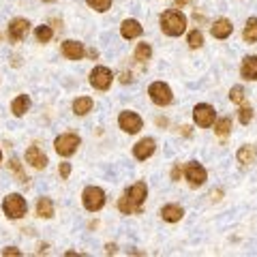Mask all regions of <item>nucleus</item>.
Returning <instances> with one entry per match:
<instances>
[{
	"label": "nucleus",
	"mask_w": 257,
	"mask_h": 257,
	"mask_svg": "<svg viewBox=\"0 0 257 257\" xmlns=\"http://www.w3.org/2000/svg\"><path fill=\"white\" fill-rule=\"evenodd\" d=\"M82 199H84L86 210L96 212L103 208V204H105V193H103V189H99V187H86Z\"/></svg>",
	"instance_id": "5"
},
{
	"label": "nucleus",
	"mask_w": 257,
	"mask_h": 257,
	"mask_svg": "<svg viewBox=\"0 0 257 257\" xmlns=\"http://www.w3.org/2000/svg\"><path fill=\"white\" fill-rule=\"evenodd\" d=\"M26 161L35 167V170H43V167L47 165V157H45V152L39 148V146H30L26 150Z\"/></svg>",
	"instance_id": "12"
},
{
	"label": "nucleus",
	"mask_w": 257,
	"mask_h": 257,
	"mask_svg": "<svg viewBox=\"0 0 257 257\" xmlns=\"http://www.w3.org/2000/svg\"><path fill=\"white\" fill-rule=\"evenodd\" d=\"M118 124H120V128H122L124 133H138L140 128H142V118L135 114V111H122V114L118 116Z\"/></svg>",
	"instance_id": "10"
},
{
	"label": "nucleus",
	"mask_w": 257,
	"mask_h": 257,
	"mask_svg": "<svg viewBox=\"0 0 257 257\" xmlns=\"http://www.w3.org/2000/svg\"><path fill=\"white\" fill-rule=\"evenodd\" d=\"M0 161H3V152H0Z\"/></svg>",
	"instance_id": "38"
},
{
	"label": "nucleus",
	"mask_w": 257,
	"mask_h": 257,
	"mask_svg": "<svg viewBox=\"0 0 257 257\" xmlns=\"http://www.w3.org/2000/svg\"><path fill=\"white\" fill-rule=\"evenodd\" d=\"M45 3H52V0H45Z\"/></svg>",
	"instance_id": "39"
},
{
	"label": "nucleus",
	"mask_w": 257,
	"mask_h": 257,
	"mask_svg": "<svg viewBox=\"0 0 257 257\" xmlns=\"http://www.w3.org/2000/svg\"><path fill=\"white\" fill-rule=\"evenodd\" d=\"M155 148H157L155 140H152V138H146V140H142V142H138V144H135V148H133V155H135V159L144 161V159L152 157V152H155Z\"/></svg>",
	"instance_id": "13"
},
{
	"label": "nucleus",
	"mask_w": 257,
	"mask_h": 257,
	"mask_svg": "<svg viewBox=\"0 0 257 257\" xmlns=\"http://www.w3.org/2000/svg\"><path fill=\"white\" fill-rule=\"evenodd\" d=\"M189 45L193 47V50H197V47H202L204 45V35L199 30H193L191 35H189Z\"/></svg>",
	"instance_id": "26"
},
{
	"label": "nucleus",
	"mask_w": 257,
	"mask_h": 257,
	"mask_svg": "<svg viewBox=\"0 0 257 257\" xmlns=\"http://www.w3.org/2000/svg\"><path fill=\"white\" fill-rule=\"evenodd\" d=\"M146 195H148L146 182H135L133 187L128 189L122 197H120L118 210L122 214H140L144 202H146Z\"/></svg>",
	"instance_id": "1"
},
{
	"label": "nucleus",
	"mask_w": 257,
	"mask_h": 257,
	"mask_svg": "<svg viewBox=\"0 0 257 257\" xmlns=\"http://www.w3.org/2000/svg\"><path fill=\"white\" fill-rule=\"evenodd\" d=\"M142 32H144V28L138 20H124L122 26H120V35L124 39H135V37H140Z\"/></svg>",
	"instance_id": "16"
},
{
	"label": "nucleus",
	"mask_w": 257,
	"mask_h": 257,
	"mask_svg": "<svg viewBox=\"0 0 257 257\" xmlns=\"http://www.w3.org/2000/svg\"><path fill=\"white\" fill-rule=\"evenodd\" d=\"M212 199H221V191H216V193L212 191Z\"/></svg>",
	"instance_id": "36"
},
{
	"label": "nucleus",
	"mask_w": 257,
	"mask_h": 257,
	"mask_svg": "<svg viewBox=\"0 0 257 257\" xmlns=\"http://www.w3.org/2000/svg\"><path fill=\"white\" fill-rule=\"evenodd\" d=\"M161 30L170 37H180L187 30V18L178 9H170L161 15Z\"/></svg>",
	"instance_id": "2"
},
{
	"label": "nucleus",
	"mask_w": 257,
	"mask_h": 257,
	"mask_svg": "<svg viewBox=\"0 0 257 257\" xmlns=\"http://www.w3.org/2000/svg\"><path fill=\"white\" fill-rule=\"evenodd\" d=\"M37 214L41 216V219H52L54 216V204L50 197H41L37 202Z\"/></svg>",
	"instance_id": "19"
},
{
	"label": "nucleus",
	"mask_w": 257,
	"mask_h": 257,
	"mask_svg": "<svg viewBox=\"0 0 257 257\" xmlns=\"http://www.w3.org/2000/svg\"><path fill=\"white\" fill-rule=\"evenodd\" d=\"M244 41H248V43H255V41H257V18H251V20L246 22Z\"/></svg>",
	"instance_id": "23"
},
{
	"label": "nucleus",
	"mask_w": 257,
	"mask_h": 257,
	"mask_svg": "<svg viewBox=\"0 0 257 257\" xmlns=\"http://www.w3.org/2000/svg\"><path fill=\"white\" fill-rule=\"evenodd\" d=\"M214 107L208 105V103H199V105H195V109H193V120L199 124V126H212L214 124Z\"/></svg>",
	"instance_id": "7"
},
{
	"label": "nucleus",
	"mask_w": 257,
	"mask_h": 257,
	"mask_svg": "<svg viewBox=\"0 0 257 257\" xmlns=\"http://www.w3.org/2000/svg\"><path fill=\"white\" fill-rule=\"evenodd\" d=\"M178 176H180V167H174V172H172V178H174V180H178Z\"/></svg>",
	"instance_id": "35"
},
{
	"label": "nucleus",
	"mask_w": 257,
	"mask_h": 257,
	"mask_svg": "<svg viewBox=\"0 0 257 257\" xmlns=\"http://www.w3.org/2000/svg\"><path fill=\"white\" fill-rule=\"evenodd\" d=\"M184 176H187L191 187H202V184L206 182V178H208L206 170L199 163H195V161H191V163L184 167Z\"/></svg>",
	"instance_id": "9"
},
{
	"label": "nucleus",
	"mask_w": 257,
	"mask_h": 257,
	"mask_svg": "<svg viewBox=\"0 0 257 257\" xmlns=\"http://www.w3.org/2000/svg\"><path fill=\"white\" fill-rule=\"evenodd\" d=\"M69 174H71V165L69 163H60V176L62 178H69Z\"/></svg>",
	"instance_id": "32"
},
{
	"label": "nucleus",
	"mask_w": 257,
	"mask_h": 257,
	"mask_svg": "<svg viewBox=\"0 0 257 257\" xmlns=\"http://www.w3.org/2000/svg\"><path fill=\"white\" fill-rule=\"evenodd\" d=\"M107 253H116V246L114 244H107Z\"/></svg>",
	"instance_id": "37"
},
{
	"label": "nucleus",
	"mask_w": 257,
	"mask_h": 257,
	"mask_svg": "<svg viewBox=\"0 0 257 257\" xmlns=\"http://www.w3.org/2000/svg\"><path fill=\"white\" fill-rule=\"evenodd\" d=\"M62 54L69 60H82L84 58V45L77 41H64L62 43Z\"/></svg>",
	"instance_id": "15"
},
{
	"label": "nucleus",
	"mask_w": 257,
	"mask_h": 257,
	"mask_svg": "<svg viewBox=\"0 0 257 257\" xmlns=\"http://www.w3.org/2000/svg\"><path fill=\"white\" fill-rule=\"evenodd\" d=\"M35 35H37V39H39V41H41V43H47V41H50V39H52L54 32H52V28H50V26H39Z\"/></svg>",
	"instance_id": "29"
},
{
	"label": "nucleus",
	"mask_w": 257,
	"mask_h": 257,
	"mask_svg": "<svg viewBox=\"0 0 257 257\" xmlns=\"http://www.w3.org/2000/svg\"><path fill=\"white\" fill-rule=\"evenodd\" d=\"M88 5L92 7L94 11H99V13H103V11H107L109 7H111V0H86Z\"/></svg>",
	"instance_id": "28"
},
{
	"label": "nucleus",
	"mask_w": 257,
	"mask_h": 257,
	"mask_svg": "<svg viewBox=\"0 0 257 257\" xmlns=\"http://www.w3.org/2000/svg\"><path fill=\"white\" fill-rule=\"evenodd\" d=\"M255 157H257V150L253 146H244V148L238 150V161L240 163H253Z\"/></svg>",
	"instance_id": "24"
},
{
	"label": "nucleus",
	"mask_w": 257,
	"mask_h": 257,
	"mask_svg": "<svg viewBox=\"0 0 257 257\" xmlns=\"http://www.w3.org/2000/svg\"><path fill=\"white\" fill-rule=\"evenodd\" d=\"M28 107H30V99H28L26 94H20L18 99H15V101L11 103V111H13V114L18 116V118L26 114V111H28Z\"/></svg>",
	"instance_id": "20"
},
{
	"label": "nucleus",
	"mask_w": 257,
	"mask_h": 257,
	"mask_svg": "<svg viewBox=\"0 0 257 257\" xmlns=\"http://www.w3.org/2000/svg\"><path fill=\"white\" fill-rule=\"evenodd\" d=\"M111 79H114V75H111V71L107 67H94L90 73V84L96 90H107L111 86Z\"/></svg>",
	"instance_id": "8"
},
{
	"label": "nucleus",
	"mask_w": 257,
	"mask_h": 257,
	"mask_svg": "<svg viewBox=\"0 0 257 257\" xmlns=\"http://www.w3.org/2000/svg\"><path fill=\"white\" fill-rule=\"evenodd\" d=\"M231 32H234V26H231L229 20L219 18V20L212 24V37H214V39H227Z\"/></svg>",
	"instance_id": "14"
},
{
	"label": "nucleus",
	"mask_w": 257,
	"mask_h": 257,
	"mask_svg": "<svg viewBox=\"0 0 257 257\" xmlns=\"http://www.w3.org/2000/svg\"><path fill=\"white\" fill-rule=\"evenodd\" d=\"M231 131V118H221L214 122V133L219 135V138H225V135H229Z\"/></svg>",
	"instance_id": "22"
},
{
	"label": "nucleus",
	"mask_w": 257,
	"mask_h": 257,
	"mask_svg": "<svg viewBox=\"0 0 257 257\" xmlns=\"http://www.w3.org/2000/svg\"><path fill=\"white\" fill-rule=\"evenodd\" d=\"M242 77L244 79H257V56H248L242 62Z\"/></svg>",
	"instance_id": "18"
},
{
	"label": "nucleus",
	"mask_w": 257,
	"mask_h": 257,
	"mask_svg": "<svg viewBox=\"0 0 257 257\" xmlns=\"http://www.w3.org/2000/svg\"><path fill=\"white\" fill-rule=\"evenodd\" d=\"M9 167H11V170H13V174L15 176H18V182H26L28 178H26V174H24L22 172V163H20V161L18 159H11V163H9Z\"/></svg>",
	"instance_id": "27"
},
{
	"label": "nucleus",
	"mask_w": 257,
	"mask_h": 257,
	"mask_svg": "<svg viewBox=\"0 0 257 257\" xmlns=\"http://www.w3.org/2000/svg\"><path fill=\"white\" fill-rule=\"evenodd\" d=\"M229 99L234 103H242L244 101V88L242 86H234L231 88V92H229Z\"/></svg>",
	"instance_id": "30"
},
{
	"label": "nucleus",
	"mask_w": 257,
	"mask_h": 257,
	"mask_svg": "<svg viewBox=\"0 0 257 257\" xmlns=\"http://www.w3.org/2000/svg\"><path fill=\"white\" fill-rule=\"evenodd\" d=\"M3 255H7V257H9V255H15V257H20L22 253H20V251H18V248H15V246H7L5 251H3Z\"/></svg>",
	"instance_id": "33"
},
{
	"label": "nucleus",
	"mask_w": 257,
	"mask_h": 257,
	"mask_svg": "<svg viewBox=\"0 0 257 257\" xmlns=\"http://www.w3.org/2000/svg\"><path fill=\"white\" fill-rule=\"evenodd\" d=\"M3 210H5V214L9 216V219H22V216L26 214V210H28L26 199H24L20 193H11V195L5 197Z\"/></svg>",
	"instance_id": "3"
},
{
	"label": "nucleus",
	"mask_w": 257,
	"mask_h": 257,
	"mask_svg": "<svg viewBox=\"0 0 257 257\" xmlns=\"http://www.w3.org/2000/svg\"><path fill=\"white\" fill-rule=\"evenodd\" d=\"M150 54H152L150 45L148 43H140L138 50H135V60H138V62H146L150 58Z\"/></svg>",
	"instance_id": "25"
},
{
	"label": "nucleus",
	"mask_w": 257,
	"mask_h": 257,
	"mask_svg": "<svg viewBox=\"0 0 257 257\" xmlns=\"http://www.w3.org/2000/svg\"><path fill=\"white\" fill-rule=\"evenodd\" d=\"M189 3H191V0H176V9H182V7L189 5Z\"/></svg>",
	"instance_id": "34"
},
{
	"label": "nucleus",
	"mask_w": 257,
	"mask_h": 257,
	"mask_svg": "<svg viewBox=\"0 0 257 257\" xmlns=\"http://www.w3.org/2000/svg\"><path fill=\"white\" fill-rule=\"evenodd\" d=\"M92 105H94V103H92L90 96H79V99L73 101V111L77 116H86L88 111L92 109Z\"/></svg>",
	"instance_id": "21"
},
{
	"label": "nucleus",
	"mask_w": 257,
	"mask_h": 257,
	"mask_svg": "<svg viewBox=\"0 0 257 257\" xmlns=\"http://www.w3.org/2000/svg\"><path fill=\"white\" fill-rule=\"evenodd\" d=\"M28 30H30L28 20H22L20 18V20H13L9 24V28H7V37H9V41L18 43V41H22V39L28 35Z\"/></svg>",
	"instance_id": "11"
},
{
	"label": "nucleus",
	"mask_w": 257,
	"mask_h": 257,
	"mask_svg": "<svg viewBox=\"0 0 257 257\" xmlns=\"http://www.w3.org/2000/svg\"><path fill=\"white\" fill-rule=\"evenodd\" d=\"M238 118H240V122L242 124H248L253 120V109L251 107H242L240 109V114H238Z\"/></svg>",
	"instance_id": "31"
},
{
	"label": "nucleus",
	"mask_w": 257,
	"mask_h": 257,
	"mask_svg": "<svg viewBox=\"0 0 257 257\" xmlns=\"http://www.w3.org/2000/svg\"><path fill=\"white\" fill-rule=\"evenodd\" d=\"M148 94H150V99L157 103V105H170L172 99H174V94L170 90V86L163 84V82H155V84H150L148 88Z\"/></svg>",
	"instance_id": "6"
},
{
	"label": "nucleus",
	"mask_w": 257,
	"mask_h": 257,
	"mask_svg": "<svg viewBox=\"0 0 257 257\" xmlns=\"http://www.w3.org/2000/svg\"><path fill=\"white\" fill-rule=\"evenodd\" d=\"M182 214H184V210L180 206H176V204H167V206H163V210H161V216H163V221H167V223L180 221Z\"/></svg>",
	"instance_id": "17"
},
{
	"label": "nucleus",
	"mask_w": 257,
	"mask_h": 257,
	"mask_svg": "<svg viewBox=\"0 0 257 257\" xmlns=\"http://www.w3.org/2000/svg\"><path fill=\"white\" fill-rule=\"evenodd\" d=\"M79 144H82V140H79L75 133H64V135H60V138H56L54 148L60 157H71L77 150Z\"/></svg>",
	"instance_id": "4"
}]
</instances>
